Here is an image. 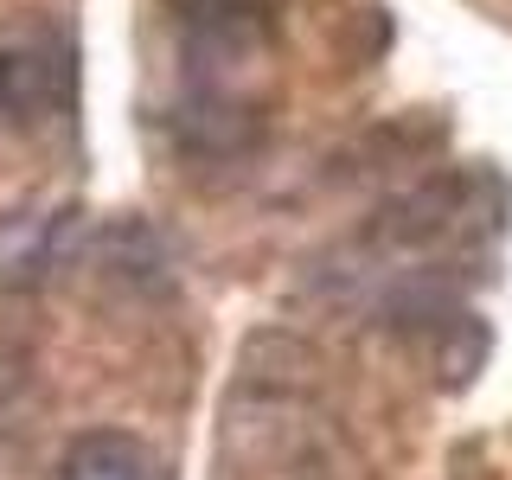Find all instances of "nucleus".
<instances>
[{
	"label": "nucleus",
	"instance_id": "7ed1b4c3",
	"mask_svg": "<svg viewBox=\"0 0 512 480\" xmlns=\"http://www.w3.org/2000/svg\"><path fill=\"white\" fill-rule=\"evenodd\" d=\"M154 474H160L154 448L128 429H84L58 455V480H154Z\"/></svg>",
	"mask_w": 512,
	"mask_h": 480
},
{
	"label": "nucleus",
	"instance_id": "f03ea898",
	"mask_svg": "<svg viewBox=\"0 0 512 480\" xmlns=\"http://www.w3.org/2000/svg\"><path fill=\"white\" fill-rule=\"evenodd\" d=\"M64 84H71V64H64V52H52L45 39L0 45V109H7L13 122H39Z\"/></svg>",
	"mask_w": 512,
	"mask_h": 480
},
{
	"label": "nucleus",
	"instance_id": "f257e3e1",
	"mask_svg": "<svg viewBox=\"0 0 512 480\" xmlns=\"http://www.w3.org/2000/svg\"><path fill=\"white\" fill-rule=\"evenodd\" d=\"M276 346H250L244 384L237 391L256 404V416L244 423L237 410H224V436H250V448H224V480H314L327 474V416L308 397L301 378H276Z\"/></svg>",
	"mask_w": 512,
	"mask_h": 480
}]
</instances>
